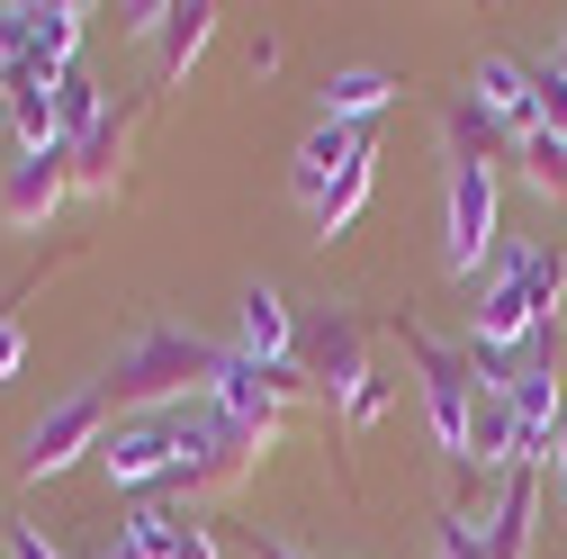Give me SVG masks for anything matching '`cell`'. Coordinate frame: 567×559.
Returning <instances> with one entry per match:
<instances>
[{
    "label": "cell",
    "mask_w": 567,
    "mask_h": 559,
    "mask_svg": "<svg viewBox=\"0 0 567 559\" xmlns=\"http://www.w3.org/2000/svg\"><path fill=\"white\" fill-rule=\"evenodd\" d=\"M549 316H567V253H558V244H505V253L486 262V280H477L468 343L514 362Z\"/></svg>",
    "instance_id": "obj_1"
},
{
    "label": "cell",
    "mask_w": 567,
    "mask_h": 559,
    "mask_svg": "<svg viewBox=\"0 0 567 559\" xmlns=\"http://www.w3.org/2000/svg\"><path fill=\"white\" fill-rule=\"evenodd\" d=\"M217 362H226V343H207V334H189V325H145V334H126V353L109 362L100 397H109V406H135V415H181L189 397L207 406Z\"/></svg>",
    "instance_id": "obj_2"
},
{
    "label": "cell",
    "mask_w": 567,
    "mask_h": 559,
    "mask_svg": "<svg viewBox=\"0 0 567 559\" xmlns=\"http://www.w3.org/2000/svg\"><path fill=\"white\" fill-rule=\"evenodd\" d=\"M172 434H181V460H172V478H163L172 506H181V497H189V506H198V497H235V487L261 469V451H270V434L226 425L217 406H181Z\"/></svg>",
    "instance_id": "obj_3"
},
{
    "label": "cell",
    "mask_w": 567,
    "mask_h": 559,
    "mask_svg": "<svg viewBox=\"0 0 567 559\" xmlns=\"http://www.w3.org/2000/svg\"><path fill=\"white\" fill-rule=\"evenodd\" d=\"M298 397H316L298 362H252V353H226V362H217V379H207V406H217L226 425H244V434H270V443H279V425H289V406H298Z\"/></svg>",
    "instance_id": "obj_4"
},
{
    "label": "cell",
    "mask_w": 567,
    "mask_h": 559,
    "mask_svg": "<svg viewBox=\"0 0 567 559\" xmlns=\"http://www.w3.org/2000/svg\"><path fill=\"white\" fill-rule=\"evenodd\" d=\"M396 334H405V362H414V379H423L433 443L460 460V443H468V397H477V379H468V343H442V334H423V325H396Z\"/></svg>",
    "instance_id": "obj_5"
},
{
    "label": "cell",
    "mask_w": 567,
    "mask_h": 559,
    "mask_svg": "<svg viewBox=\"0 0 567 559\" xmlns=\"http://www.w3.org/2000/svg\"><path fill=\"white\" fill-rule=\"evenodd\" d=\"M109 443V397L100 388H82V397H63V406H45L37 425H28V443H19V478L28 487H45V478H63L82 451H100Z\"/></svg>",
    "instance_id": "obj_6"
},
{
    "label": "cell",
    "mask_w": 567,
    "mask_h": 559,
    "mask_svg": "<svg viewBox=\"0 0 567 559\" xmlns=\"http://www.w3.org/2000/svg\"><path fill=\"white\" fill-rule=\"evenodd\" d=\"M298 370H307V388H316V397L351 406V397L370 388V353H361V316H351V307H316V316L298 325Z\"/></svg>",
    "instance_id": "obj_7"
},
{
    "label": "cell",
    "mask_w": 567,
    "mask_h": 559,
    "mask_svg": "<svg viewBox=\"0 0 567 559\" xmlns=\"http://www.w3.org/2000/svg\"><path fill=\"white\" fill-rule=\"evenodd\" d=\"M442 262H451V280H486V262H495V172H477V163H451V199H442Z\"/></svg>",
    "instance_id": "obj_8"
},
{
    "label": "cell",
    "mask_w": 567,
    "mask_h": 559,
    "mask_svg": "<svg viewBox=\"0 0 567 559\" xmlns=\"http://www.w3.org/2000/svg\"><path fill=\"white\" fill-rule=\"evenodd\" d=\"M63 199H73V154H19L10 172H0V226L10 235H45Z\"/></svg>",
    "instance_id": "obj_9"
},
{
    "label": "cell",
    "mask_w": 567,
    "mask_h": 559,
    "mask_svg": "<svg viewBox=\"0 0 567 559\" xmlns=\"http://www.w3.org/2000/svg\"><path fill=\"white\" fill-rule=\"evenodd\" d=\"M181 460V434H172V415H126V425L100 443V469L109 487H163Z\"/></svg>",
    "instance_id": "obj_10"
},
{
    "label": "cell",
    "mask_w": 567,
    "mask_h": 559,
    "mask_svg": "<svg viewBox=\"0 0 567 559\" xmlns=\"http://www.w3.org/2000/svg\"><path fill=\"white\" fill-rule=\"evenodd\" d=\"M351 163H379V145H370V126H342V118H316V135L298 145V172H289V190H298V207L316 217L324 207V190L351 172Z\"/></svg>",
    "instance_id": "obj_11"
},
{
    "label": "cell",
    "mask_w": 567,
    "mask_h": 559,
    "mask_svg": "<svg viewBox=\"0 0 567 559\" xmlns=\"http://www.w3.org/2000/svg\"><path fill=\"white\" fill-rule=\"evenodd\" d=\"M468 100H477L495 126H514V135H540V82H532V63H514V54H477V73H468Z\"/></svg>",
    "instance_id": "obj_12"
},
{
    "label": "cell",
    "mask_w": 567,
    "mask_h": 559,
    "mask_svg": "<svg viewBox=\"0 0 567 559\" xmlns=\"http://www.w3.org/2000/svg\"><path fill=\"white\" fill-rule=\"evenodd\" d=\"M442 145H451V163H477V172H505V163H523V135L514 126H495L468 91L442 109Z\"/></svg>",
    "instance_id": "obj_13"
},
{
    "label": "cell",
    "mask_w": 567,
    "mask_h": 559,
    "mask_svg": "<svg viewBox=\"0 0 567 559\" xmlns=\"http://www.w3.org/2000/svg\"><path fill=\"white\" fill-rule=\"evenodd\" d=\"M126 145H135V109H109L82 145H73V190L82 199H117V181H126Z\"/></svg>",
    "instance_id": "obj_14"
},
{
    "label": "cell",
    "mask_w": 567,
    "mask_h": 559,
    "mask_svg": "<svg viewBox=\"0 0 567 559\" xmlns=\"http://www.w3.org/2000/svg\"><path fill=\"white\" fill-rule=\"evenodd\" d=\"M532 515H540V469H505L486 506V550L477 559H532Z\"/></svg>",
    "instance_id": "obj_15"
},
{
    "label": "cell",
    "mask_w": 567,
    "mask_h": 559,
    "mask_svg": "<svg viewBox=\"0 0 567 559\" xmlns=\"http://www.w3.org/2000/svg\"><path fill=\"white\" fill-rule=\"evenodd\" d=\"M235 353H252V362H298V316H289V298L270 289V280H252L244 289V307H235Z\"/></svg>",
    "instance_id": "obj_16"
},
{
    "label": "cell",
    "mask_w": 567,
    "mask_h": 559,
    "mask_svg": "<svg viewBox=\"0 0 567 559\" xmlns=\"http://www.w3.org/2000/svg\"><path fill=\"white\" fill-rule=\"evenodd\" d=\"M388 100H396V73H379V63H342V73H324V91H316V109L342 118V126H370Z\"/></svg>",
    "instance_id": "obj_17"
},
{
    "label": "cell",
    "mask_w": 567,
    "mask_h": 559,
    "mask_svg": "<svg viewBox=\"0 0 567 559\" xmlns=\"http://www.w3.org/2000/svg\"><path fill=\"white\" fill-rule=\"evenodd\" d=\"M207 37H217V10H207V0H172V19H163V82H181L189 63L207 54Z\"/></svg>",
    "instance_id": "obj_18"
},
{
    "label": "cell",
    "mask_w": 567,
    "mask_h": 559,
    "mask_svg": "<svg viewBox=\"0 0 567 559\" xmlns=\"http://www.w3.org/2000/svg\"><path fill=\"white\" fill-rule=\"evenodd\" d=\"M54 118H63V154H73L82 135L109 118V100H100V82L82 73V63H73V73H54Z\"/></svg>",
    "instance_id": "obj_19"
},
{
    "label": "cell",
    "mask_w": 567,
    "mask_h": 559,
    "mask_svg": "<svg viewBox=\"0 0 567 559\" xmlns=\"http://www.w3.org/2000/svg\"><path fill=\"white\" fill-rule=\"evenodd\" d=\"M370 181H379V163H351V172L324 190V207H316V235H324V244H333V235H342V226L370 207Z\"/></svg>",
    "instance_id": "obj_20"
},
{
    "label": "cell",
    "mask_w": 567,
    "mask_h": 559,
    "mask_svg": "<svg viewBox=\"0 0 567 559\" xmlns=\"http://www.w3.org/2000/svg\"><path fill=\"white\" fill-rule=\"evenodd\" d=\"M523 181H532L540 199H558V207H567V135H549V126H540V135H523Z\"/></svg>",
    "instance_id": "obj_21"
},
{
    "label": "cell",
    "mask_w": 567,
    "mask_h": 559,
    "mask_svg": "<svg viewBox=\"0 0 567 559\" xmlns=\"http://www.w3.org/2000/svg\"><path fill=\"white\" fill-rule=\"evenodd\" d=\"M532 82H540V126H549V135H567V37H558V54H549V63H532Z\"/></svg>",
    "instance_id": "obj_22"
},
{
    "label": "cell",
    "mask_w": 567,
    "mask_h": 559,
    "mask_svg": "<svg viewBox=\"0 0 567 559\" xmlns=\"http://www.w3.org/2000/svg\"><path fill=\"white\" fill-rule=\"evenodd\" d=\"M477 550H486V515H477V506H451V515H442V550H433V559H477Z\"/></svg>",
    "instance_id": "obj_23"
},
{
    "label": "cell",
    "mask_w": 567,
    "mask_h": 559,
    "mask_svg": "<svg viewBox=\"0 0 567 559\" xmlns=\"http://www.w3.org/2000/svg\"><path fill=\"white\" fill-rule=\"evenodd\" d=\"M379 415H388V379L370 370V388H361V397H351V406H342V425H351V434H370V425H379Z\"/></svg>",
    "instance_id": "obj_24"
},
{
    "label": "cell",
    "mask_w": 567,
    "mask_h": 559,
    "mask_svg": "<svg viewBox=\"0 0 567 559\" xmlns=\"http://www.w3.org/2000/svg\"><path fill=\"white\" fill-rule=\"evenodd\" d=\"M19 362H28V325L0 307V379H19Z\"/></svg>",
    "instance_id": "obj_25"
},
{
    "label": "cell",
    "mask_w": 567,
    "mask_h": 559,
    "mask_svg": "<svg viewBox=\"0 0 567 559\" xmlns=\"http://www.w3.org/2000/svg\"><path fill=\"white\" fill-rule=\"evenodd\" d=\"M172 559H217V532H207L198 515H181V541H172Z\"/></svg>",
    "instance_id": "obj_26"
},
{
    "label": "cell",
    "mask_w": 567,
    "mask_h": 559,
    "mask_svg": "<svg viewBox=\"0 0 567 559\" xmlns=\"http://www.w3.org/2000/svg\"><path fill=\"white\" fill-rule=\"evenodd\" d=\"M10 559H63L45 532H28V524H10Z\"/></svg>",
    "instance_id": "obj_27"
},
{
    "label": "cell",
    "mask_w": 567,
    "mask_h": 559,
    "mask_svg": "<svg viewBox=\"0 0 567 559\" xmlns=\"http://www.w3.org/2000/svg\"><path fill=\"white\" fill-rule=\"evenodd\" d=\"M252 559H298L289 541H270V532H252Z\"/></svg>",
    "instance_id": "obj_28"
},
{
    "label": "cell",
    "mask_w": 567,
    "mask_h": 559,
    "mask_svg": "<svg viewBox=\"0 0 567 559\" xmlns=\"http://www.w3.org/2000/svg\"><path fill=\"white\" fill-rule=\"evenodd\" d=\"M91 559H154V550H135V541L117 532V541H109V550H91Z\"/></svg>",
    "instance_id": "obj_29"
},
{
    "label": "cell",
    "mask_w": 567,
    "mask_h": 559,
    "mask_svg": "<svg viewBox=\"0 0 567 559\" xmlns=\"http://www.w3.org/2000/svg\"><path fill=\"white\" fill-rule=\"evenodd\" d=\"M0 109H10V37H0Z\"/></svg>",
    "instance_id": "obj_30"
},
{
    "label": "cell",
    "mask_w": 567,
    "mask_h": 559,
    "mask_svg": "<svg viewBox=\"0 0 567 559\" xmlns=\"http://www.w3.org/2000/svg\"><path fill=\"white\" fill-rule=\"evenodd\" d=\"M558 487H567V425H558Z\"/></svg>",
    "instance_id": "obj_31"
},
{
    "label": "cell",
    "mask_w": 567,
    "mask_h": 559,
    "mask_svg": "<svg viewBox=\"0 0 567 559\" xmlns=\"http://www.w3.org/2000/svg\"><path fill=\"white\" fill-rule=\"evenodd\" d=\"M0 559H10V524H0Z\"/></svg>",
    "instance_id": "obj_32"
}]
</instances>
